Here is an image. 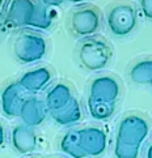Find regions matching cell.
Wrapping results in <instances>:
<instances>
[{"instance_id": "obj_1", "label": "cell", "mask_w": 152, "mask_h": 158, "mask_svg": "<svg viewBox=\"0 0 152 158\" xmlns=\"http://www.w3.org/2000/svg\"><path fill=\"white\" fill-rule=\"evenodd\" d=\"M150 132L148 122L139 114H128L118 124L114 156L115 158H138L143 141Z\"/></svg>"}, {"instance_id": "obj_2", "label": "cell", "mask_w": 152, "mask_h": 158, "mask_svg": "<svg viewBox=\"0 0 152 158\" xmlns=\"http://www.w3.org/2000/svg\"><path fill=\"white\" fill-rule=\"evenodd\" d=\"M77 55L80 64L84 68L91 72H96L104 69L109 64L113 51L106 39H104L102 37L91 35L83 38L80 46H79Z\"/></svg>"}, {"instance_id": "obj_3", "label": "cell", "mask_w": 152, "mask_h": 158, "mask_svg": "<svg viewBox=\"0 0 152 158\" xmlns=\"http://www.w3.org/2000/svg\"><path fill=\"white\" fill-rule=\"evenodd\" d=\"M13 55L22 64H32L41 60L47 51V42L34 31H22L13 41Z\"/></svg>"}, {"instance_id": "obj_4", "label": "cell", "mask_w": 152, "mask_h": 158, "mask_svg": "<svg viewBox=\"0 0 152 158\" xmlns=\"http://www.w3.org/2000/svg\"><path fill=\"white\" fill-rule=\"evenodd\" d=\"M106 25L114 37L130 35L138 25V13L131 4L121 3L113 5L106 15Z\"/></svg>"}, {"instance_id": "obj_5", "label": "cell", "mask_w": 152, "mask_h": 158, "mask_svg": "<svg viewBox=\"0 0 152 158\" xmlns=\"http://www.w3.org/2000/svg\"><path fill=\"white\" fill-rule=\"evenodd\" d=\"M101 22L102 16L96 5H79L71 13L70 26L76 37L87 38L100 30Z\"/></svg>"}, {"instance_id": "obj_6", "label": "cell", "mask_w": 152, "mask_h": 158, "mask_svg": "<svg viewBox=\"0 0 152 158\" xmlns=\"http://www.w3.org/2000/svg\"><path fill=\"white\" fill-rule=\"evenodd\" d=\"M37 7V0H8L5 24L11 27H32Z\"/></svg>"}, {"instance_id": "obj_7", "label": "cell", "mask_w": 152, "mask_h": 158, "mask_svg": "<svg viewBox=\"0 0 152 158\" xmlns=\"http://www.w3.org/2000/svg\"><path fill=\"white\" fill-rule=\"evenodd\" d=\"M121 94V85L113 76H98L89 85V102H105L115 105Z\"/></svg>"}, {"instance_id": "obj_8", "label": "cell", "mask_w": 152, "mask_h": 158, "mask_svg": "<svg viewBox=\"0 0 152 158\" xmlns=\"http://www.w3.org/2000/svg\"><path fill=\"white\" fill-rule=\"evenodd\" d=\"M79 143L85 157H98L108 145V135L100 127L79 128Z\"/></svg>"}, {"instance_id": "obj_9", "label": "cell", "mask_w": 152, "mask_h": 158, "mask_svg": "<svg viewBox=\"0 0 152 158\" xmlns=\"http://www.w3.org/2000/svg\"><path fill=\"white\" fill-rule=\"evenodd\" d=\"M25 90L20 86L17 81L9 82L2 90L0 102H2V111L7 118L19 116L20 107L26 98Z\"/></svg>"}, {"instance_id": "obj_10", "label": "cell", "mask_w": 152, "mask_h": 158, "mask_svg": "<svg viewBox=\"0 0 152 158\" xmlns=\"http://www.w3.org/2000/svg\"><path fill=\"white\" fill-rule=\"evenodd\" d=\"M51 81L53 73L46 67H37L32 71H28L17 80L20 86L28 93L42 92L51 84Z\"/></svg>"}, {"instance_id": "obj_11", "label": "cell", "mask_w": 152, "mask_h": 158, "mask_svg": "<svg viewBox=\"0 0 152 158\" xmlns=\"http://www.w3.org/2000/svg\"><path fill=\"white\" fill-rule=\"evenodd\" d=\"M46 112V106L41 99H38L37 97H26L20 107L19 116L22 124L33 128L45 122Z\"/></svg>"}, {"instance_id": "obj_12", "label": "cell", "mask_w": 152, "mask_h": 158, "mask_svg": "<svg viewBox=\"0 0 152 158\" xmlns=\"http://www.w3.org/2000/svg\"><path fill=\"white\" fill-rule=\"evenodd\" d=\"M74 98L75 95L72 93V89L70 88V85H67L66 82H57L49 89L43 103L46 106L49 114H51L54 111L63 109Z\"/></svg>"}, {"instance_id": "obj_13", "label": "cell", "mask_w": 152, "mask_h": 158, "mask_svg": "<svg viewBox=\"0 0 152 158\" xmlns=\"http://www.w3.org/2000/svg\"><path fill=\"white\" fill-rule=\"evenodd\" d=\"M11 143L15 150L20 154L30 153L37 148L38 140L37 135L33 131L32 127H28L25 124H19L12 129L11 133Z\"/></svg>"}, {"instance_id": "obj_14", "label": "cell", "mask_w": 152, "mask_h": 158, "mask_svg": "<svg viewBox=\"0 0 152 158\" xmlns=\"http://www.w3.org/2000/svg\"><path fill=\"white\" fill-rule=\"evenodd\" d=\"M54 122H57L59 126H72L81 119V107L76 98H74L68 105H66L63 109L54 111L50 114Z\"/></svg>"}, {"instance_id": "obj_15", "label": "cell", "mask_w": 152, "mask_h": 158, "mask_svg": "<svg viewBox=\"0 0 152 158\" xmlns=\"http://www.w3.org/2000/svg\"><path fill=\"white\" fill-rule=\"evenodd\" d=\"M59 148L71 158H85L79 143V129H71L66 132L59 141Z\"/></svg>"}, {"instance_id": "obj_16", "label": "cell", "mask_w": 152, "mask_h": 158, "mask_svg": "<svg viewBox=\"0 0 152 158\" xmlns=\"http://www.w3.org/2000/svg\"><path fill=\"white\" fill-rule=\"evenodd\" d=\"M130 78L132 82L135 84H152V59L151 58H145V59H140L135 63L131 69H130Z\"/></svg>"}, {"instance_id": "obj_17", "label": "cell", "mask_w": 152, "mask_h": 158, "mask_svg": "<svg viewBox=\"0 0 152 158\" xmlns=\"http://www.w3.org/2000/svg\"><path fill=\"white\" fill-rule=\"evenodd\" d=\"M89 114L96 120H108L114 114L115 105L105 102H89L88 101Z\"/></svg>"}, {"instance_id": "obj_18", "label": "cell", "mask_w": 152, "mask_h": 158, "mask_svg": "<svg viewBox=\"0 0 152 158\" xmlns=\"http://www.w3.org/2000/svg\"><path fill=\"white\" fill-rule=\"evenodd\" d=\"M139 5L144 17L152 20V0H139Z\"/></svg>"}, {"instance_id": "obj_19", "label": "cell", "mask_w": 152, "mask_h": 158, "mask_svg": "<svg viewBox=\"0 0 152 158\" xmlns=\"http://www.w3.org/2000/svg\"><path fill=\"white\" fill-rule=\"evenodd\" d=\"M39 2L45 4L46 7H58V5L64 3V0H39Z\"/></svg>"}, {"instance_id": "obj_20", "label": "cell", "mask_w": 152, "mask_h": 158, "mask_svg": "<svg viewBox=\"0 0 152 158\" xmlns=\"http://www.w3.org/2000/svg\"><path fill=\"white\" fill-rule=\"evenodd\" d=\"M4 141H5V133H4V128L3 126L0 124V146H2L4 144Z\"/></svg>"}, {"instance_id": "obj_21", "label": "cell", "mask_w": 152, "mask_h": 158, "mask_svg": "<svg viewBox=\"0 0 152 158\" xmlns=\"http://www.w3.org/2000/svg\"><path fill=\"white\" fill-rule=\"evenodd\" d=\"M64 2H70V3H74V4H81L84 2H87V0H64Z\"/></svg>"}, {"instance_id": "obj_22", "label": "cell", "mask_w": 152, "mask_h": 158, "mask_svg": "<svg viewBox=\"0 0 152 158\" xmlns=\"http://www.w3.org/2000/svg\"><path fill=\"white\" fill-rule=\"evenodd\" d=\"M147 158H152V144L148 146V150H147Z\"/></svg>"}, {"instance_id": "obj_23", "label": "cell", "mask_w": 152, "mask_h": 158, "mask_svg": "<svg viewBox=\"0 0 152 158\" xmlns=\"http://www.w3.org/2000/svg\"><path fill=\"white\" fill-rule=\"evenodd\" d=\"M4 4H5V0H0V13H2V10L4 8Z\"/></svg>"}, {"instance_id": "obj_24", "label": "cell", "mask_w": 152, "mask_h": 158, "mask_svg": "<svg viewBox=\"0 0 152 158\" xmlns=\"http://www.w3.org/2000/svg\"><path fill=\"white\" fill-rule=\"evenodd\" d=\"M0 35H2V22H0Z\"/></svg>"}, {"instance_id": "obj_25", "label": "cell", "mask_w": 152, "mask_h": 158, "mask_svg": "<svg viewBox=\"0 0 152 158\" xmlns=\"http://www.w3.org/2000/svg\"><path fill=\"white\" fill-rule=\"evenodd\" d=\"M33 158H37V157H33Z\"/></svg>"}, {"instance_id": "obj_26", "label": "cell", "mask_w": 152, "mask_h": 158, "mask_svg": "<svg viewBox=\"0 0 152 158\" xmlns=\"http://www.w3.org/2000/svg\"><path fill=\"white\" fill-rule=\"evenodd\" d=\"M151 86H152V84H151Z\"/></svg>"}]
</instances>
